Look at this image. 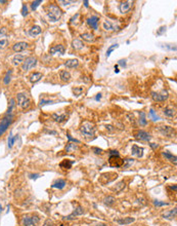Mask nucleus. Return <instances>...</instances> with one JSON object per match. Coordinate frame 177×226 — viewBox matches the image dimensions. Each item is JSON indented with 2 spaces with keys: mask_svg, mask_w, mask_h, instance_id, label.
Returning a JSON list of instances; mask_svg holds the SVG:
<instances>
[{
  "mask_svg": "<svg viewBox=\"0 0 177 226\" xmlns=\"http://www.w3.org/2000/svg\"><path fill=\"white\" fill-rule=\"evenodd\" d=\"M46 15H47V17H48V20L50 21V22L55 23L61 17V15H63V10H61V7L57 6L56 4L51 3V4L47 5Z\"/></svg>",
  "mask_w": 177,
  "mask_h": 226,
  "instance_id": "obj_1",
  "label": "nucleus"
},
{
  "mask_svg": "<svg viewBox=\"0 0 177 226\" xmlns=\"http://www.w3.org/2000/svg\"><path fill=\"white\" fill-rule=\"evenodd\" d=\"M80 132L85 138L90 139V138H92L93 136H94L95 128H94V125H93V123L89 122V121H85L84 123L81 124Z\"/></svg>",
  "mask_w": 177,
  "mask_h": 226,
  "instance_id": "obj_2",
  "label": "nucleus"
},
{
  "mask_svg": "<svg viewBox=\"0 0 177 226\" xmlns=\"http://www.w3.org/2000/svg\"><path fill=\"white\" fill-rule=\"evenodd\" d=\"M17 105L23 109H28L31 105V101H30L29 97L26 95V93H19L17 95Z\"/></svg>",
  "mask_w": 177,
  "mask_h": 226,
  "instance_id": "obj_3",
  "label": "nucleus"
},
{
  "mask_svg": "<svg viewBox=\"0 0 177 226\" xmlns=\"http://www.w3.org/2000/svg\"><path fill=\"white\" fill-rule=\"evenodd\" d=\"M39 217L38 216H29V215H26V216L23 217L22 224L23 226H36L39 223Z\"/></svg>",
  "mask_w": 177,
  "mask_h": 226,
  "instance_id": "obj_4",
  "label": "nucleus"
},
{
  "mask_svg": "<svg viewBox=\"0 0 177 226\" xmlns=\"http://www.w3.org/2000/svg\"><path fill=\"white\" fill-rule=\"evenodd\" d=\"M11 122H12V114H9V115L6 114V116H4L3 119L1 120V122H0V136H2L6 132L7 128L11 124Z\"/></svg>",
  "mask_w": 177,
  "mask_h": 226,
  "instance_id": "obj_5",
  "label": "nucleus"
},
{
  "mask_svg": "<svg viewBox=\"0 0 177 226\" xmlns=\"http://www.w3.org/2000/svg\"><path fill=\"white\" fill-rule=\"evenodd\" d=\"M37 65V59L34 57H29L27 59H25V61L23 62L22 69L24 71H28V70H31L34 67H36Z\"/></svg>",
  "mask_w": 177,
  "mask_h": 226,
  "instance_id": "obj_6",
  "label": "nucleus"
},
{
  "mask_svg": "<svg viewBox=\"0 0 177 226\" xmlns=\"http://www.w3.org/2000/svg\"><path fill=\"white\" fill-rule=\"evenodd\" d=\"M168 97H169V93L165 89H163L162 91H153L152 93V98L155 102H164L167 100Z\"/></svg>",
  "mask_w": 177,
  "mask_h": 226,
  "instance_id": "obj_7",
  "label": "nucleus"
},
{
  "mask_svg": "<svg viewBox=\"0 0 177 226\" xmlns=\"http://www.w3.org/2000/svg\"><path fill=\"white\" fill-rule=\"evenodd\" d=\"M110 165L113 167H120L124 165V159L120 157V155H110Z\"/></svg>",
  "mask_w": 177,
  "mask_h": 226,
  "instance_id": "obj_8",
  "label": "nucleus"
},
{
  "mask_svg": "<svg viewBox=\"0 0 177 226\" xmlns=\"http://www.w3.org/2000/svg\"><path fill=\"white\" fill-rule=\"evenodd\" d=\"M133 4H134V1H131V0H127V1L121 2L119 5V9L121 11V13H127L128 11H130Z\"/></svg>",
  "mask_w": 177,
  "mask_h": 226,
  "instance_id": "obj_9",
  "label": "nucleus"
},
{
  "mask_svg": "<svg viewBox=\"0 0 177 226\" xmlns=\"http://www.w3.org/2000/svg\"><path fill=\"white\" fill-rule=\"evenodd\" d=\"M8 45V38L6 35V29L2 28L0 30V49H4Z\"/></svg>",
  "mask_w": 177,
  "mask_h": 226,
  "instance_id": "obj_10",
  "label": "nucleus"
},
{
  "mask_svg": "<svg viewBox=\"0 0 177 226\" xmlns=\"http://www.w3.org/2000/svg\"><path fill=\"white\" fill-rule=\"evenodd\" d=\"M134 137L137 138V139H139V140H141V141H146V142L152 139V136H150L148 132L142 130H136L135 133H134Z\"/></svg>",
  "mask_w": 177,
  "mask_h": 226,
  "instance_id": "obj_11",
  "label": "nucleus"
},
{
  "mask_svg": "<svg viewBox=\"0 0 177 226\" xmlns=\"http://www.w3.org/2000/svg\"><path fill=\"white\" fill-rule=\"evenodd\" d=\"M158 130L163 136H167V137H172L174 134L173 128H171L169 125H161V126H159Z\"/></svg>",
  "mask_w": 177,
  "mask_h": 226,
  "instance_id": "obj_12",
  "label": "nucleus"
},
{
  "mask_svg": "<svg viewBox=\"0 0 177 226\" xmlns=\"http://www.w3.org/2000/svg\"><path fill=\"white\" fill-rule=\"evenodd\" d=\"M28 47H29V43H28V42L19 41V42H17L15 44H13L12 49H13V52H24L25 49H27Z\"/></svg>",
  "mask_w": 177,
  "mask_h": 226,
  "instance_id": "obj_13",
  "label": "nucleus"
},
{
  "mask_svg": "<svg viewBox=\"0 0 177 226\" xmlns=\"http://www.w3.org/2000/svg\"><path fill=\"white\" fill-rule=\"evenodd\" d=\"M65 52V46L61 44H57V45H53L52 47L49 48V54H63Z\"/></svg>",
  "mask_w": 177,
  "mask_h": 226,
  "instance_id": "obj_14",
  "label": "nucleus"
},
{
  "mask_svg": "<svg viewBox=\"0 0 177 226\" xmlns=\"http://www.w3.org/2000/svg\"><path fill=\"white\" fill-rule=\"evenodd\" d=\"M84 214V210H83V208L81 206H78L77 208H76L75 210H74V212L72 213L71 215H69L68 217H65V220H73V219H75V217L77 216H81V215Z\"/></svg>",
  "mask_w": 177,
  "mask_h": 226,
  "instance_id": "obj_15",
  "label": "nucleus"
},
{
  "mask_svg": "<svg viewBox=\"0 0 177 226\" xmlns=\"http://www.w3.org/2000/svg\"><path fill=\"white\" fill-rule=\"evenodd\" d=\"M143 151H144V149H143L142 147H139V146H137L136 144H134L133 146H132V148H131V154L134 155V156H136V157H142L143 156Z\"/></svg>",
  "mask_w": 177,
  "mask_h": 226,
  "instance_id": "obj_16",
  "label": "nucleus"
},
{
  "mask_svg": "<svg viewBox=\"0 0 177 226\" xmlns=\"http://www.w3.org/2000/svg\"><path fill=\"white\" fill-rule=\"evenodd\" d=\"M98 21H100V17H96V15H93L91 17H88L87 19V24L89 27H91L92 29L97 30L98 29Z\"/></svg>",
  "mask_w": 177,
  "mask_h": 226,
  "instance_id": "obj_17",
  "label": "nucleus"
},
{
  "mask_svg": "<svg viewBox=\"0 0 177 226\" xmlns=\"http://www.w3.org/2000/svg\"><path fill=\"white\" fill-rule=\"evenodd\" d=\"M102 27L106 31H118L119 30V26L118 25H115L113 24L112 22H110V21H104V24H102Z\"/></svg>",
  "mask_w": 177,
  "mask_h": 226,
  "instance_id": "obj_18",
  "label": "nucleus"
},
{
  "mask_svg": "<svg viewBox=\"0 0 177 226\" xmlns=\"http://www.w3.org/2000/svg\"><path fill=\"white\" fill-rule=\"evenodd\" d=\"M65 185H67V182L65 181L63 179H57L55 180V181L52 183V185H51V187L52 188H56V189H63L65 187Z\"/></svg>",
  "mask_w": 177,
  "mask_h": 226,
  "instance_id": "obj_19",
  "label": "nucleus"
},
{
  "mask_svg": "<svg viewBox=\"0 0 177 226\" xmlns=\"http://www.w3.org/2000/svg\"><path fill=\"white\" fill-rule=\"evenodd\" d=\"M176 214H177V209L174 208V209L171 210V211L165 212V213L162 215V217L164 219H167V220H173V219L176 218Z\"/></svg>",
  "mask_w": 177,
  "mask_h": 226,
  "instance_id": "obj_20",
  "label": "nucleus"
},
{
  "mask_svg": "<svg viewBox=\"0 0 177 226\" xmlns=\"http://www.w3.org/2000/svg\"><path fill=\"white\" fill-rule=\"evenodd\" d=\"M118 224L120 225H127V224H131L132 222L135 221V218H132V217H127V218H119L115 220Z\"/></svg>",
  "mask_w": 177,
  "mask_h": 226,
  "instance_id": "obj_21",
  "label": "nucleus"
},
{
  "mask_svg": "<svg viewBox=\"0 0 177 226\" xmlns=\"http://www.w3.org/2000/svg\"><path fill=\"white\" fill-rule=\"evenodd\" d=\"M59 77H61V80L63 82H69L71 80V74L67 70H61L59 71Z\"/></svg>",
  "mask_w": 177,
  "mask_h": 226,
  "instance_id": "obj_22",
  "label": "nucleus"
},
{
  "mask_svg": "<svg viewBox=\"0 0 177 226\" xmlns=\"http://www.w3.org/2000/svg\"><path fill=\"white\" fill-rule=\"evenodd\" d=\"M41 31H42L41 27L38 26V25H35V26H33V27L29 30V35L31 37H35V36H37V35L40 34Z\"/></svg>",
  "mask_w": 177,
  "mask_h": 226,
  "instance_id": "obj_23",
  "label": "nucleus"
},
{
  "mask_svg": "<svg viewBox=\"0 0 177 226\" xmlns=\"http://www.w3.org/2000/svg\"><path fill=\"white\" fill-rule=\"evenodd\" d=\"M42 76H43V75H42V73H40V72H33V73L29 76V79L32 83H36V82H38V81L42 78Z\"/></svg>",
  "mask_w": 177,
  "mask_h": 226,
  "instance_id": "obj_24",
  "label": "nucleus"
},
{
  "mask_svg": "<svg viewBox=\"0 0 177 226\" xmlns=\"http://www.w3.org/2000/svg\"><path fill=\"white\" fill-rule=\"evenodd\" d=\"M78 65H79V61H78L77 59L68 60V61H65V66L67 67V68H69V69L76 68V67H78Z\"/></svg>",
  "mask_w": 177,
  "mask_h": 226,
  "instance_id": "obj_25",
  "label": "nucleus"
},
{
  "mask_svg": "<svg viewBox=\"0 0 177 226\" xmlns=\"http://www.w3.org/2000/svg\"><path fill=\"white\" fill-rule=\"evenodd\" d=\"M73 163H74L73 160L65 159L59 163V167H61V169H63V170H70L71 167H72V165H73Z\"/></svg>",
  "mask_w": 177,
  "mask_h": 226,
  "instance_id": "obj_26",
  "label": "nucleus"
},
{
  "mask_svg": "<svg viewBox=\"0 0 177 226\" xmlns=\"http://www.w3.org/2000/svg\"><path fill=\"white\" fill-rule=\"evenodd\" d=\"M72 46H73V48L76 49V50H80V49H82L83 47H84V43H83L81 40L75 39L72 42Z\"/></svg>",
  "mask_w": 177,
  "mask_h": 226,
  "instance_id": "obj_27",
  "label": "nucleus"
},
{
  "mask_svg": "<svg viewBox=\"0 0 177 226\" xmlns=\"http://www.w3.org/2000/svg\"><path fill=\"white\" fill-rule=\"evenodd\" d=\"M24 61H25L24 56H22V54H17V56H15V58L12 59V64L15 65V66H19V65L22 64Z\"/></svg>",
  "mask_w": 177,
  "mask_h": 226,
  "instance_id": "obj_28",
  "label": "nucleus"
},
{
  "mask_svg": "<svg viewBox=\"0 0 177 226\" xmlns=\"http://www.w3.org/2000/svg\"><path fill=\"white\" fill-rule=\"evenodd\" d=\"M80 37L83 40H86V41H88V42H91L94 40V35H93L92 33H89V32L83 33V34H81Z\"/></svg>",
  "mask_w": 177,
  "mask_h": 226,
  "instance_id": "obj_29",
  "label": "nucleus"
},
{
  "mask_svg": "<svg viewBox=\"0 0 177 226\" xmlns=\"http://www.w3.org/2000/svg\"><path fill=\"white\" fill-rule=\"evenodd\" d=\"M162 154H163V156L166 158V159H168V160H170V161H172V162H174V163H176L177 158H176V156H175V155L171 154V153L168 152V151H164Z\"/></svg>",
  "mask_w": 177,
  "mask_h": 226,
  "instance_id": "obj_30",
  "label": "nucleus"
},
{
  "mask_svg": "<svg viewBox=\"0 0 177 226\" xmlns=\"http://www.w3.org/2000/svg\"><path fill=\"white\" fill-rule=\"evenodd\" d=\"M175 109L172 108V107H166L165 109H164V114H165L167 117H173V116H175Z\"/></svg>",
  "mask_w": 177,
  "mask_h": 226,
  "instance_id": "obj_31",
  "label": "nucleus"
},
{
  "mask_svg": "<svg viewBox=\"0 0 177 226\" xmlns=\"http://www.w3.org/2000/svg\"><path fill=\"white\" fill-rule=\"evenodd\" d=\"M67 117H68V116L65 115V114H61V115L55 114V113L52 114V118H53L56 122H63V121H65V119H67Z\"/></svg>",
  "mask_w": 177,
  "mask_h": 226,
  "instance_id": "obj_32",
  "label": "nucleus"
},
{
  "mask_svg": "<svg viewBox=\"0 0 177 226\" xmlns=\"http://www.w3.org/2000/svg\"><path fill=\"white\" fill-rule=\"evenodd\" d=\"M139 124L142 126H146L148 124V121L146 119V113L143 111H139Z\"/></svg>",
  "mask_w": 177,
  "mask_h": 226,
  "instance_id": "obj_33",
  "label": "nucleus"
},
{
  "mask_svg": "<svg viewBox=\"0 0 177 226\" xmlns=\"http://www.w3.org/2000/svg\"><path fill=\"white\" fill-rule=\"evenodd\" d=\"M17 138H19V135L17 136H12V134H10L9 137H8V140H7V145H8V148H12V146H13V144L15 143V141L17 140Z\"/></svg>",
  "mask_w": 177,
  "mask_h": 226,
  "instance_id": "obj_34",
  "label": "nucleus"
},
{
  "mask_svg": "<svg viewBox=\"0 0 177 226\" xmlns=\"http://www.w3.org/2000/svg\"><path fill=\"white\" fill-rule=\"evenodd\" d=\"M115 202H116V199H115L114 196H107V197H104V204L108 206H113V204H115Z\"/></svg>",
  "mask_w": 177,
  "mask_h": 226,
  "instance_id": "obj_35",
  "label": "nucleus"
},
{
  "mask_svg": "<svg viewBox=\"0 0 177 226\" xmlns=\"http://www.w3.org/2000/svg\"><path fill=\"white\" fill-rule=\"evenodd\" d=\"M15 99H10L9 105H8V109H7V113H6L7 115L11 114L12 110H13V108H15Z\"/></svg>",
  "mask_w": 177,
  "mask_h": 226,
  "instance_id": "obj_36",
  "label": "nucleus"
},
{
  "mask_svg": "<svg viewBox=\"0 0 177 226\" xmlns=\"http://www.w3.org/2000/svg\"><path fill=\"white\" fill-rule=\"evenodd\" d=\"M118 47H119V44H118V43L111 45V46H110L109 48H108L107 52H106V57H107V58H109V57L111 56V54H112V52H114V50H115L116 48H118Z\"/></svg>",
  "mask_w": 177,
  "mask_h": 226,
  "instance_id": "obj_37",
  "label": "nucleus"
},
{
  "mask_svg": "<svg viewBox=\"0 0 177 226\" xmlns=\"http://www.w3.org/2000/svg\"><path fill=\"white\" fill-rule=\"evenodd\" d=\"M77 145H75V144H72L71 142H69L68 144H67V147H65V151L67 152H71V151H75L76 149H77Z\"/></svg>",
  "mask_w": 177,
  "mask_h": 226,
  "instance_id": "obj_38",
  "label": "nucleus"
},
{
  "mask_svg": "<svg viewBox=\"0 0 177 226\" xmlns=\"http://www.w3.org/2000/svg\"><path fill=\"white\" fill-rule=\"evenodd\" d=\"M148 115H150V117L152 118L154 121H157V120H159V119H160V117H159V116L156 114L155 110H154L153 108L150 109V113H148Z\"/></svg>",
  "mask_w": 177,
  "mask_h": 226,
  "instance_id": "obj_39",
  "label": "nucleus"
},
{
  "mask_svg": "<svg viewBox=\"0 0 177 226\" xmlns=\"http://www.w3.org/2000/svg\"><path fill=\"white\" fill-rule=\"evenodd\" d=\"M11 73L12 71L11 70H8L7 73H6V75H5L4 79H3V82H4V84H8L10 82V78H11Z\"/></svg>",
  "mask_w": 177,
  "mask_h": 226,
  "instance_id": "obj_40",
  "label": "nucleus"
},
{
  "mask_svg": "<svg viewBox=\"0 0 177 226\" xmlns=\"http://www.w3.org/2000/svg\"><path fill=\"white\" fill-rule=\"evenodd\" d=\"M54 102L51 101V100H46V99H41L40 100V103H39V106L42 107V106H45V105H48V104H53Z\"/></svg>",
  "mask_w": 177,
  "mask_h": 226,
  "instance_id": "obj_41",
  "label": "nucleus"
},
{
  "mask_svg": "<svg viewBox=\"0 0 177 226\" xmlns=\"http://www.w3.org/2000/svg\"><path fill=\"white\" fill-rule=\"evenodd\" d=\"M154 204H155L156 206H168V202H162V200H158V199H155L154 200Z\"/></svg>",
  "mask_w": 177,
  "mask_h": 226,
  "instance_id": "obj_42",
  "label": "nucleus"
},
{
  "mask_svg": "<svg viewBox=\"0 0 177 226\" xmlns=\"http://www.w3.org/2000/svg\"><path fill=\"white\" fill-rule=\"evenodd\" d=\"M41 3H42L41 0H38V1H33V2H32V4H31V9L32 10H36V8L38 7V6L41 4Z\"/></svg>",
  "mask_w": 177,
  "mask_h": 226,
  "instance_id": "obj_43",
  "label": "nucleus"
},
{
  "mask_svg": "<svg viewBox=\"0 0 177 226\" xmlns=\"http://www.w3.org/2000/svg\"><path fill=\"white\" fill-rule=\"evenodd\" d=\"M125 188V183L124 182H120V183H118L117 184V188H115V191H117V192H119V191H121L122 189H124Z\"/></svg>",
  "mask_w": 177,
  "mask_h": 226,
  "instance_id": "obj_44",
  "label": "nucleus"
},
{
  "mask_svg": "<svg viewBox=\"0 0 177 226\" xmlns=\"http://www.w3.org/2000/svg\"><path fill=\"white\" fill-rule=\"evenodd\" d=\"M73 93L74 96H80L81 93H83V87H75V89H73Z\"/></svg>",
  "mask_w": 177,
  "mask_h": 226,
  "instance_id": "obj_45",
  "label": "nucleus"
},
{
  "mask_svg": "<svg viewBox=\"0 0 177 226\" xmlns=\"http://www.w3.org/2000/svg\"><path fill=\"white\" fill-rule=\"evenodd\" d=\"M92 151L95 153V154H104V151L100 148H97V147H92Z\"/></svg>",
  "mask_w": 177,
  "mask_h": 226,
  "instance_id": "obj_46",
  "label": "nucleus"
},
{
  "mask_svg": "<svg viewBox=\"0 0 177 226\" xmlns=\"http://www.w3.org/2000/svg\"><path fill=\"white\" fill-rule=\"evenodd\" d=\"M28 15V7L26 4H23L22 6V15L23 17H26Z\"/></svg>",
  "mask_w": 177,
  "mask_h": 226,
  "instance_id": "obj_47",
  "label": "nucleus"
},
{
  "mask_svg": "<svg viewBox=\"0 0 177 226\" xmlns=\"http://www.w3.org/2000/svg\"><path fill=\"white\" fill-rule=\"evenodd\" d=\"M165 32H166V26H162V27L157 31V35H162Z\"/></svg>",
  "mask_w": 177,
  "mask_h": 226,
  "instance_id": "obj_48",
  "label": "nucleus"
},
{
  "mask_svg": "<svg viewBox=\"0 0 177 226\" xmlns=\"http://www.w3.org/2000/svg\"><path fill=\"white\" fill-rule=\"evenodd\" d=\"M133 160L134 159H129V158H126V159H124V163L126 162V165H124V167H128L130 165L133 163Z\"/></svg>",
  "mask_w": 177,
  "mask_h": 226,
  "instance_id": "obj_49",
  "label": "nucleus"
},
{
  "mask_svg": "<svg viewBox=\"0 0 177 226\" xmlns=\"http://www.w3.org/2000/svg\"><path fill=\"white\" fill-rule=\"evenodd\" d=\"M43 226H54L53 221L50 220V219H47V220H45V222H44Z\"/></svg>",
  "mask_w": 177,
  "mask_h": 226,
  "instance_id": "obj_50",
  "label": "nucleus"
},
{
  "mask_svg": "<svg viewBox=\"0 0 177 226\" xmlns=\"http://www.w3.org/2000/svg\"><path fill=\"white\" fill-rule=\"evenodd\" d=\"M164 47L170 49V50H174V52L176 50V46H175V44H165V46Z\"/></svg>",
  "mask_w": 177,
  "mask_h": 226,
  "instance_id": "obj_51",
  "label": "nucleus"
},
{
  "mask_svg": "<svg viewBox=\"0 0 177 226\" xmlns=\"http://www.w3.org/2000/svg\"><path fill=\"white\" fill-rule=\"evenodd\" d=\"M67 136H68V139H69V141H70V142H71V141H72V142L78 143V144L80 143V141L77 140V139H74V138H72V137H71V135H69V134H68V135H67Z\"/></svg>",
  "mask_w": 177,
  "mask_h": 226,
  "instance_id": "obj_52",
  "label": "nucleus"
},
{
  "mask_svg": "<svg viewBox=\"0 0 177 226\" xmlns=\"http://www.w3.org/2000/svg\"><path fill=\"white\" fill-rule=\"evenodd\" d=\"M121 66V67H126V60H120L118 62V66Z\"/></svg>",
  "mask_w": 177,
  "mask_h": 226,
  "instance_id": "obj_53",
  "label": "nucleus"
},
{
  "mask_svg": "<svg viewBox=\"0 0 177 226\" xmlns=\"http://www.w3.org/2000/svg\"><path fill=\"white\" fill-rule=\"evenodd\" d=\"M59 3H61L63 6H67V5H69L70 3H74V1H59Z\"/></svg>",
  "mask_w": 177,
  "mask_h": 226,
  "instance_id": "obj_54",
  "label": "nucleus"
},
{
  "mask_svg": "<svg viewBox=\"0 0 177 226\" xmlns=\"http://www.w3.org/2000/svg\"><path fill=\"white\" fill-rule=\"evenodd\" d=\"M40 177V175L39 174H35V175H30V178H31V179H34V180H36L37 178H39Z\"/></svg>",
  "mask_w": 177,
  "mask_h": 226,
  "instance_id": "obj_55",
  "label": "nucleus"
},
{
  "mask_svg": "<svg viewBox=\"0 0 177 226\" xmlns=\"http://www.w3.org/2000/svg\"><path fill=\"white\" fill-rule=\"evenodd\" d=\"M110 155H119V152L117 150H111L110 151Z\"/></svg>",
  "mask_w": 177,
  "mask_h": 226,
  "instance_id": "obj_56",
  "label": "nucleus"
},
{
  "mask_svg": "<svg viewBox=\"0 0 177 226\" xmlns=\"http://www.w3.org/2000/svg\"><path fill=\"white\" fill-rule=\"evenodd\" d=\"M102 93H97L96 97H95V101L98 102V101H100V99H102Z\"/></svg>",
  "mask_w": 177,
  "mask_h": 226,
  "instance_id": "obj_57",
  "label": "nucleus"
},
{
  "mask_svg": "<svg viewBox=\"0 0 177 226\" xmlns=\"http://www.w3.org/2000/svg\"><path fill=\"white\" fill-rule=\"evenodd\" d=\"M150 147H152V148H153V149H157V148L159 147L158 144H156V143H150Z\"/></svg>",
  "mask_w": 177,
  "mask_h": 226,
  "instance_id": "obj_58",
  "label": "nucleus"
},
{
  "mask_svg": "<svg viewBox=\"0 0 177 226\" xmlns=\"http://www.w3.org/2000/svg\"><path fill=\"white\" fill-rule=\"evenodd\" d=\"M107 130L113 132V130H115V128H114V126H113V125H107Z\"/></svg>",
  "mask_w": 177,
  "mask_h": 226,
  "instance_id": "obj_59",
  "label": "nucleus"
},
{
  "mask_svg": "<svg viewBox=\"0 0 177 226\" xmlns=\"http://www.w3.org/2000/svg\"><path fill=\"white\" fill-rule=\"evenodd\" d=\"M119 67H118V65H116V66H115V72H116V73H119Z\"/></svg>",
  "mask_w": 177,
  "mask_h": 226,
  "instance_id": "obj_60",
  "label": "nucleus"
},
{
  "mask_svg": "<svg viewBox=\"0 0 177 226\" xmlns=\"http://www.w3.org/2000/svg\"><path fill=\"white\" fill-rule=\"evenodd\" d=\"M94 226H108L107 224H104V223H97V224H95Z\"/></svg>",
  "mask_w": 177,
  "mask_h": 226,
  "instance_id": "obj_61",
  "label": "nucleus"
},
{
  "mask_svg": "<svg viewBox=\"0 0 177 226\" xmlns=\"http://www.w3.org/2000/svg\"><path fill=\"white\" fill-rule=\"evenodd\" d=\"M8 1H6V0H0V4H3V3H7Z\"/></svg>",
  "mask_w": 177,
  "mask_h": 226,
  "instance_id": "obj_62",
  "label": "nucleus"
},
{
  "mask_svg": "<svg viewBox=\"0 0 177 226\" xmlns=\"http://www.w3.org/2000/svg\"><path fill=\"white\" fill-rule=\"evenodd\" d=\"M88 5H89V4H88V1H84V6H85V7H88Z\"/></svg>",
  "mask_w": 177,
  "mask_h": 226,
  "instance_id": "obj_63",
  "label": "nucleus"
},
{
  "mask_svg": "<svg viewBox=\"0 0 177 226\" xmlns=\"http://www.w3.org/2000/svg\"><path fill=\"white\" fill-rule=\"evenodd\" d=\"M1 212H2V206L0 204V215H1Z\"/></svg>",
  "mask_w": 177,
  "mask_h": 226,
  "instance_id": "obj_64",
  "label": "nucleus"
}]
</instances>
